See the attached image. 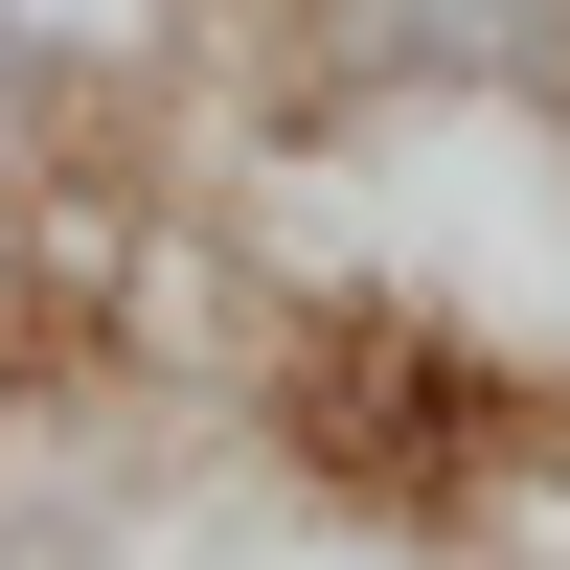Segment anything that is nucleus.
<instances>
[{
	"instance_id": "obj_1",
	"label": "nucleus",
	"mask_w": 570,
	"mask_h": 570,
	"mask_svg": "<svg viewBox=\"0 0 570 570\" xmlns=\"http://www.w3.org/2000/svg\"><path fill=\"white\" fill-rule=\"evenodd\" d=\"M297 115H570V0H274Z\"/></svg>"
}]
</instances>
